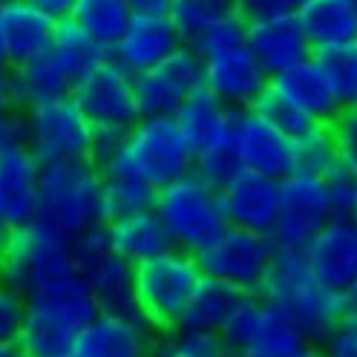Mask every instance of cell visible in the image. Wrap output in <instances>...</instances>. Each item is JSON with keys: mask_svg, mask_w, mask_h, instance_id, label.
I'll return each instance as SVG.
<instances>
[{"mask_svg": "<svg viewBox=\"0 0 357 357\" xmlns=\"http://www.w3.org/2000/svg\"><path fill=\"white\" fill-rule=\"evenodd\" d=\"M75 274L93 291L98 311L109 314H139L136 303V265L127 262L109 242L104 225L89 228L73 239Z\"/></svg>", "mask_w": 357, "mask_h": 357, "instance_id": "8", "label": "cell"}, {"mask_svg": "<svg viewBox=\"0 0 357 357\" xmlns=\"http://www.w3.org/2000/svg\"><path fill=\"white\" fill-rule=\"evenodd\" d=\"M340 162L337 142H334L331 124H317L311 132L294 142V170L326 176L334 165Z\"/></svg>", "mask_w": 357, "mask_h": 357, "instance_id": "36", "label": "cell"}, {"mask_svg": "<svg viewBox=\"0 0 357 357\" xmlns=\"http://www.w3.org/2000/svg\"><path fill=\"white\" fill-rule=\"evenodd\" d=\"M205 280L196 257L170 248L162 257H153L136 265V303L139 314L159 331L170 334L185 323L188 308L199 282Z\"/></svg>", "mask_w": 357, "mask_h": 357, "instance_id": "6", "label": "cell"}, {"mask_svg": "<svg viewBox=\"0 0 357 357\" xmlns=\"http://www.w3.org/2000/svg\"><path fill=\"white\" fill-rule=\"evenodd\" d=\"M323 58L328 61L334 78H337V86L343 93L346 107L357 109V40L331 50V52H323Z\"/></svg>", "mask_w": 357, "mask_h": 357, "instance_id": "38", "label": "cell"}, {"mask_svg": "<svg viewBox=\"0 0 357 357\" xmlns=\"http://www.w3.org/2000/svg\"><path fill=\"white\" fill-rule=\"evenodd\" d=\"M40 167L26 144L0 147V228L15 231L35 222Z\"/></svg>", "mask_w": 357, "mask_h": 357, "instance_id": "22", "label": "cell"}, {"mask_svg": "<svg viewBox=\"0 0 357 357\" xmlns=\"http://www.w3.org/2000/svg\"><path fill=\"white\" fill-rule=\"evenodd\" d=\"M271 86L280 89L285 98H291L303 113H308L320 124H331L346 109L337 78H334L328 61L317 52L274 75Z\"/></svg>", "mask_w": 357, "mask_h": 357, "instance_id": "19", "label": "cell"}, {"mask_svg": "<svg viewBox=\"0 0 357 357\" xmlns=\"http://www.w3.org/2000/svg\"><path fill=\"white\" fill-rule=\"evenodd\" d=\"M231 153L239 167L271 178H282L294 170V142L271 121H265L254 107L236 109Z\"/></svg>", "mask_w": 357, "mask_h": 357, "instance_id": "16", "label": "cell"}, {"mask_svg": "<svg viewBox=\"0 0 357 357\" xmlns=\"http://www.w3.org/2000/svg\"><path fill=\"white\" fill-rule=\"evenodd\" d=\"M155 202V190L144 182L127 176H107L104 173V188H101V222L109 225L116 219L132 216L150 211Z\"/></svg>", "mask_w": 357, "mask_h": 357, "instance_id": "32", "label": "cell"}, {"mask_svg": "<svg viewBox=\"0 0 357 357\" xmlns=\"http://www.w3.org/2000/svg\"><path fill=\"white\" fill-rule=\"evenodd\" d=\"M254 109L265 119V121H271L280 132H285L291 142H297V139H303L305 132H311L320 121H314L308 113H303V109L291 101V98H285L280 89H274L271 84H268V89L257 98V104H254Z\"/></svg>", "mask_w": 357, "mask_h": 357, "instance_id": "34", "label": "cell"}, {"mask_svg": "<svg viewBox=\"0 0 357 357\" xmlns=\"http://www.w3.org/2000/svg\"><path fill=\"white\" fill-rule=\"evenodd\" d=\"M219 199L228 225L257 234H271L280 208V178L236 167L219 185Z\"/></svg>", "mask_w": 357, "mask_h": 357, "instance_id": "18", "label": "cell"}, {"mask_svg": "<svg viewBox=\"0 0 357 357\" xmlns=\"http://www.w3.org/2000/svg\"><path fill=\"white\" fill-rule=\"evenodd\" d=\"M20 116L26 127V147L40 165L93 159V124L73 96L29 104Z\"/></svg>", "mask_w": 357, "mask_h": 357, "instance_id": "9", "label": "cell"}, {"mask_svg": "<svg viewBox=\"0 0 357 357\" xmlns=\"http://www.w3.org/2000/svg\"><path fill=\"white\" fill-rule=\"evenodd\" d=\"M98 167L107 176H127L159 190L193 170V150L173 116H142Z\"/></svg>", "mask_w": 357, "mask_h": 357, "instance_id": "2", "label": "cell"}, {"mask_svg": "<svg viewBox=\"0 0 357 357\" xmlns=\"http://www.w3.org/2000/svg\"><path fill=\"white\" fill-rule=\"evenodd\" d=\"M73 98L93 127L127 130L142 119L136 75L127 73L109 55L73 86Z\"/></svg>", "mask_w": 357, "mask_h": 357, "instance_id": "13", "label": "cell"}, {"mask_svg": "<svg viewBox=\"0 0 357 357\" xmlns=\"http://www.w3.org/2000/svg\"><path fill=\"white\" fill-rule=\"evenodd\" d=\"M58 357H78L75 351H66V354H58Z\"/></svg>", "mask_w": 357, "mask_h": 357, "instance_id": "52", "label": "cell"}, {"mask_svg": "<svg viewBox=\"0 0 357 357\" xmlns=\"http://www.w3.org/2000/svg\"><path fill=\"white\" fill-rule=\"evenodd\" d=\"M17 93H15V78H12V66L0 63V121L17 113Z\"/></svg>", "mask_w": 357, "mask_h": 357, "instance_id": "43", "label": "cell"}, {"mask_svg": "<svg viewBox=\"0 0 357 357\" xmlns=\"http://www.w3.org/2000/svg\"><path fill=\"white\" fill-rule=\"evenodd\" d=\"M300 3L303 0H234V12L245 24H254V20H265V17L294 15Z\"/></svg>", "mask_w": 357, "mask_h": 357, "instance_id": "42", "label": "cell"}, {"mask_svg": "<svg viewBox=\"0 0 357 357\" xmlns=\"http://www.w3.org/2000/svg\"><path fill=\"white\" fill-rule=\"evenodd\" d=\"M12 78H15V93H17L20 109L29 104H38V101L73 96V86H75V81L61 66V61L52 55V50L29 63L15 66Z\"/></svg>", "mask_w": 357, "mask_h": 357, "instance_id": "28", "label": "cell"}, {"mask_svg": "<svg viewBox=\"0 0 357 357\" xmlns=\"http://www.w3.org/2000/svg\"><path fill=\"white\" fill-rule=\"evenodd\" d=\"M58 20L24 0H0V43H3L6 66L29 63L47 55L55 43Z\"/></svg>", "mask_w": 357, "mask_h": 357, "instance_id": "23", "label": "cell"}, {"mask_svg": "<svg viewBox=\"0 0 357 357\" xmlns=\"http://www.w3.org/2000/svg\"><path fill=\"white\" fill-rule=\"evenodd\" d=\"M245 291H239L236 285H228V282H219V280H211L205 277L199 282L196 294H193V303L188 308V317L178 328H199V331H219L225 326V320L231 317V311L236 308L239 297Z\"/></svg>", "mask_w": 357, "mask_h": 357, "instance_id": "30", "label": "cell"}, {"mask_svg": "<svg viewBox=\"0 0 357 357\" xmlns=\"http://www.w3.org/2000/svg\"><path fill=\"white\" fill-rule=\"evenodd\" d=\"M153 211L165 222L173 248L188 254H199L228 228L219 188L193 170L155 190Z\"/></svg>", "mask_w": 357, "mask_h": 357, "instance_id": "5", "label": "cell"}, {"mask_svg": "<svg viewBox=\"0 0 357 357\" xmlns=\"http://www.w3.org/2000/svg\"><path fill=\"white\" fill-rule=\"evenodd\" d=\"M294 15L317 55L357 40V0H303Z\"/></svg>", "mask_w": 357, "mask_h": 357, "instance_id": "26", "label": "cell"}, {"mask_svg": "<svg viewBox=\"0 0 357 357\" xmlns=\"http://www.w3.org/2000/svg\"><path fill=\"white\" fill-rule=\"evenodd\" d=\"M98 314V303L78 274H66L26 297L17 346L29 357L73 351L84 326Z\"/></svg>", "mask_w": 357, "mask_h": 357, "instance_id": "1", "label": "cell"}, {"mask_svg": "<svg viewBox=\"0 0 357 357\" xmlns=\"http://www.w3.org/2000/svg\"><path fill=\"white\" fill-rule=\"evenodd\" d=\"M104 228L109 234L113 248L132 265H142V262H147L153 257H162L173 248V239L165 228V222L159 219V213L153 208L124 216V219H116Z\"/></svg>", "mask_w": 357, "mask_h": 357, "instance_id": "27", "label": "cell"}, {"mask_svg": "<svg viewBox=\"0 0 357 357\" xmlns=\"http://www.w3.org/2000/svg\"><path fill=\"white\" fill-rule=\"evenodd\" d=\"M199 58H202L205 89L234 109L254 107L257 98L268 89V84H271L268 73L262 70L254 52L248 50L245 38L225 43V47H216Z\"/></svg>", "mask_w": 357, "mask_h": 357, "instance_id": "14", "label": "cell"}, {"mask_svg": "<svg viewBox=\"0 0 357 357\" xmlns=\"http://www.w3.org/2000/svg\"><path fill=\"white\" fill-rule=\"evenodd\" d=\"M6 234H9L6 228H0V248H3V242H6Z\"/></svg>", "mask_w": 357, "mask_h": 357, "instance_id": "50", "label": "cell"}, {"mask_svg": "<svg viewBox=\"0 0 357 357\" xmlns=\"http://www.w3.org/2000/svg\"><path fill=\"white\" fill-rule=\"evenodd\" d=\"M288 357H323V354H320V349H317L314 343H308V346H303L300 351H294V354H288Z\"/></svg>", "mask_w": 357, "mask_h": 357, "instance_id": "46", "label": "cell"}, {"mask_svg": "<svg viewBox=\"0 0 357 357\" xmlns=\"http://www.w3.org/2000/svg\"><path fill=\"white\" fill-rule=\"evenodd\" d=\"M303 259L328 291L346 297L357 277V216H331L305 242Z\"/></svg>", "mask_w": 357, "mask_h": 357, "instance_id": "17", "label": "cell"}, {"mask_svg": "<svg viewBox=\"0 0 357 357\" xmlns=\"http://www.w3.org/2000/svg\"><path fill=\"white\" fill-rule=\"evenodd\" d=\"M66 274H75L70 239L52 234L38 222L6 234L0 248V280H6L17 294L29 297Z\"/></svg>", "mask_w": 357, "mask_h": 357, "instance_id": "7", "label": "cell"}, {"mask_svg": "<svg viewBox=\"0 0 357 357\" xmlns=\"http://www.w3.org/2000/svg\"><path fill=\"white\" fill-rule=\"evenodd\" d=\"M132 12H167L173 0H127Z\"/></svg>", "mask_w": 357, "mask_h": 357, "instance_id": "45", "label": "cell"}, {"mask_svg": "<svg viewBox=\"0 0 357 357\" xmlns=\"http://www.w3.org/2000/svg\"><path fill=\"white\" fill-rule=\"evenodd\" d=\"M346 305H349L351 311H357V277H354L351 288H349V291H346Z\"/></svg>", "mask_w": 357, "mask_h": 357, "instance_id": "47", "label": "cell"}, {"mask_svg": "<svg viewBox=\"0 0 357 357\" xmlns=\"http://www.w3.org/2000/svg\"><path fill=\"white\" fill-rule=\"evenodd\" d=\"M173 26L182 38V43H193L208 26H213L216 20L236 15L234 12V0H173L167 9Z\"/></svg>", "mask_w": 357, "mask_h": 357, "instance_id": "33", "label": "cell"}, {"mask_svg": "<svg viewBox=\"0 0 357 357\" xmlns=\"http://www.w3.org/2000/svg\"><path fill=\"white\" fill-rule=\"evenodd\" d=\"M0 63H6V58H3V43H0Z\"/></svg>", "mask_w": 357, "mask_h": 357, "instance_id": "51", "label": "cell"}, {"mask_svg": "<svg viewBox=\"0 0 357 357\" xmlns=\"http://www.w3.org/2000/svg\"><path fill=\"white\" fill-rule=\"evenodd\" d=\"M52 55L61 61V66L70 78L78 84L93 66H98L109 52L96 43L86 32H81L73 20H58V32H55V43H52Z\"/></svg>", "mask_w": 357, "mask_h": 357, "instance_id": "31", "label": "cell"}, {"mask_svg": "<svg viewBox=\"0 0 357 357\" xmlns=\"http://www.w3.org/2000/svg\"><path fill=\"white\" fill-rule=\"evenodd\" d=\"M202 86V58L190 47H178L170 58L136 75L139 109L142 116H176V109Z\"/></svg>", "mask_w": 357, "mask_h": 357, "instance_id": "15", "label": "cell"}, {"mask_svg": "<svg viewBox=\"0 0 357 357\" xmlns=\"http://www.w3.org/2000/svg\"><path fill=\"white\" fill-rule=\"evenodd\" d=\"M193 257L205 277L236 285L239 291H259L268 268L277 257V242L271 239V234L228 225Z\"/></svg>", "mask_w": 357, "mask_h": 357, "instance_id": "11", "label": "cell"}, {"mask_svg": "<svg viewBox=\"0 0 357 357\" xmlns=\"http://www.w3.org/2000/svg\"><path fill=\"white\" fill-rule=\"evenodd\" d=\"M130 17H132V9L127 0H75L66 20H73L81 32H86L109 52V47L119 40L124 26L130 24Z\"/></svg>", "mask_w": 357, "mask_h": 357, "instance_id": "29", "label": "cell"}, {"mask_svg": "<svg viewBox=\"0 0 357 357\" xmlns=\"http://www.w3.org/2000/svg\"><path fill=\"white\" fill-rule=\"evenodd\" d=\"M334 142H337L340 162L349 165L357 173V109H343V113L331 121Z\"/></svg>", "mask_w": 357, "mask_h": 357, "instance_id": "41", "label": "cell"}, {"mask_svg": "<svg viewBox=\"0 0 357 357\" xmlns=\"http://www.w3.org/2000/svg\"><path fill=\"white\" fill-rule=\"evenodd\" d=\"M265 303L277 305L291 317L308 343H320L349 311L346 297L328 288L308 271L303 251H280L268 268V274L257 291Z\"/></svg>", "mask_w": 357, "mask_h": 357, "instance_id": "3", "label": "cell"}, {"mask_svg": "<svg viewBox=\"0 0 357 357\" xmlns=\"http://www.w3.org/2000/svg\"><path fill=\"white\" fill-rule=\"evenodd\" d=\"M173 119H176L178 130H182V136L188 139V144L193 150V159L196 155H208V153L231 147L236 109L228 107L225 101H219L205 86L178 107Z\"/></svg>", "mask_w": 357, "mask_h": 357, "instance_id": "25", "label": "cell"}, {"mask_svg": "<svg viewBox=\"0 0 357 357\" xmlns=\"http://www.w3.org/2000/svg\"><path fill=\"white\" fill-rule=\"evenodd\" d=\"M159 340L155 331L142 314H98L84 326L75 343L78 357H150Z\"/></svg>", "mask_w": 357, "mask_h": 357, "instance_id": "20", "label": "cell"}, {"mask_svg": "<svg viewBox=\"0 0 357 357\" xmlns=\"http://www.w3.org/2000/svg\"><path fill=\"white\" fill-rule=\"evenodd\" d=\"M104 170L93 159L40 167L35 222L63 239H75L101 222Z\"/></svg>", "mask_w": 357, "mask_h": 357, "instance_id": "4", "label": "cell"}, {"mask_svg": "<svg viewBox=\"0 0 357 357\" xmlns=\"http://www.w3.org/2000/svg\"><path fill=\"white\" fill-rule=\"evenodd\" d=\"M26 297L17 294L15 288L0 280V346H15L20 337V326H24Z\"/></svg>", "mask_w": 357, "mask_h": 357, "instance_id": "39", "label": "cell"}, {"mask_svg": "<svg viewBox=\"0 0 357 357\" xmlns=\"http://www.w3.org/2000/svg\"><path fill=\"white\" fill-rule=\"evenodd\" d=\"M178 47H185V43L167 12H132L130 24L109 47V58L121 63L127 73L139 75L170 58Z\"/></svg>", "mask_w": 357, "mask_h": 357, "instance_id": "21", "label": "cell"}, {"mask_svg": "<svg viewBox=\"0 0 357 357\" xmlns=\"http://www.w3.org/2000/svg\"><path fill=\"white\" fill-rule=\"evenodd\" d=\"M323 176L291 170L280 178V208L271 239L280 251H303L305 242L331 219Z\"/></svg>", "mask_w": 357, "mask_h": 357, "instance_id": "12", "label": "cell"}, {"mask_svg": "<svg viewBox=\"0 0 357 357\" xmlns=\"http://www.w3.org/2000/svg\"><path fill=\"white\" fill-rule=\"evenodd\" d=\"M0 357H17V343L15 346H0Z\"/></svg>", "mask_w": 357, "mask_h": 357, "instance_id": "48", "label": "cell"}, {"mask_svg": "<svg viewBox=\"0 0 357 357\" xmlns=\"http://www.w3.org/2000/svg\"><path fill=\"white\" fill-rule=\"evenodd\" d=\"M219 337L245 357H288L308 346L300 326L257 291H245L239 297L231 317L219 328Z\"/></svg>", "mask_w": 357, "mask_h": 357, "instance_id": "10", "label": "cell"}, {"mask_svg": "<svg viewBox=\"0 0 357 357\" xmlns=\"http://www.w3.org/2000/svg\"><path fill=\"white\" fill-rule=\"evenodd\" d=\"M323 357H357V311H346L326 337L317 343Z\"/></svg>", "mask_w": 357, "mask_h": 357, "instance_id": "40", "label": "cell"}, {"mask_svg": "<svg viewBox=\"0 0 357 357\" xmlns=\"http://www.w3.org/2000/svg\"><path fill=\"white\" fill-rule=\"evenodd\" d=\"M24 3L40 9L43 15H50V17H55V20H66V17H70V12H73L75 0H24Z\"/></svg>", "mask_w": 357, "mask_h": 357, "instance_id": "44", "label": "cell"}, {"mask_svg": "<svg viewBox=\"0 0 357 357\" xmlns=\"http://www.w3.org/2000/svg\"><path fill=\"white\" fill-rule=\"evenodd\" d=\"M245 43H248V50L268 73V78L280 75L282 70L300 63L308 55H314L297 15H280L245 24Z\"/></svg>", "mask_w": 357, "mask_h": 357, "instance_id": "24", "label": "cell"}, {"mask_svg": "<svg viewBox=\"0 0 357 357\" xmlns=\"http://www.w3.org/2000/svg\"><path fill=\"white\" fill-rule=\"evenodd\" d=\"M228 351L219 331L199 328H176L170 334H159L150 357H222Z\"/></svg>", "mask_w": 357, "mask_h": 357, "instance_id": "35", "label": "cell"}, {"mask_svg": "<svg viewBox=\"0 0 357 357\" xmlns=\"http://www.w3.org/2000/svg\"><path fill=\"white\" fill-rule=\"evenodd\" d=\"M326 193H328V205L334 216H357V173L337 162L326 176Z\"/></svg>", "mask_w": 357, "mask_h": 357, "instance_id": "37", "label": "cell"}, {"mask_svg": "<svg viewBox=\"0 0 357 357\" xmlns=\"http://www.w3.org/2000/svg\"><path fill=\"white\" fill-rule=\"evenodd\" d=\"M222 357H245V354H239V351H234V349H228L225 354H222Z\"/></svg>", "mask_w": 357, "mask_h": 357, "instance_id": "49", "label": "cell"}]
</instances>
